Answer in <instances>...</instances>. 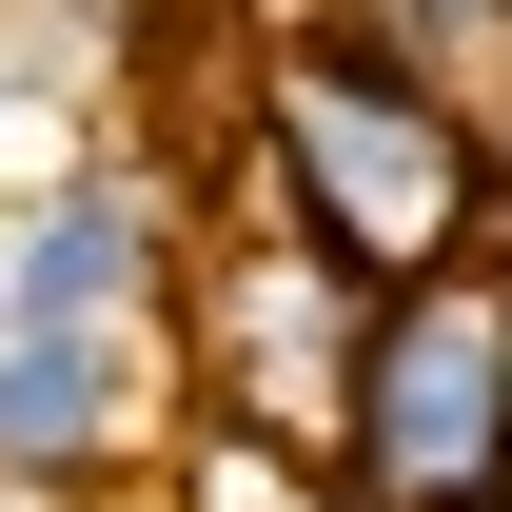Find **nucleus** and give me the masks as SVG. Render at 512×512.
Instances as JSON below:
<instances>
[{
    "label": "nucleus",
    "mask_w": 512,
    "mask_h": 512,
    "mask_svg": "<svg viewBox=\"0 0 512 512\" xmlns=\"http://www.w3.org/2000/svg\"><path fill=\"white\" fill-rule=\"evenodd\" d=\"M256 217L316 256V276L394 296V276H434V256H493L512 119H473L434 60H394L355 0H316V20L256 60Z\"/></svg>",
    "instance_id": "f257e3e1"
},
{
    "label": "nucleus",
    "mask_w": 512,
    "mask_h": 512,
    "mask_svg": "<svg viewBox=\"0 0 512 512\" xmlns=\"http://www.w3.org/2000/svg\"><path fill=\"white\" fill-rule=\"evenodd\" d=\"M316 473L335 512H512V256H434L355 296Z\"/></svg>",
    "instance_id": "f03ea898"
},
{
    "label": "nucleus",
    "mask_w": 512,
    "mask_h": 512,
    "mask_svg": "<svg viewBox=\"0 0 512 512\" xmlns=\"http://www.w3.org/2000/svg\"><path fill=\"white\" fill-rule=\"evenodd\" d=\"M178 414V316H0V473L99 493Z\"/></svg>",
    "instance_id": "7ed1b4c3"
},
{
    "label": "nucleus",
    "mask_w": 512,
    "mask_h": 512,
    "mask_svg": "<svg viewBox=\"0 0 512 512\" xmlns=\"http://www.w3.org/2000/svg\"><path fill=\"white\" fill-rule=\"evenodd\" d=\"M197 217L158 158H60V178L0 217V316H178Z\"/></svg>",
    "instance_id": "20e7f679"
},
{
    "label": "nucleus",
    "mask_w": 512,
    "mask_h": 512,
    "mask_svg": "<svg viewBox=\"0 0 512 512\" xmlns=\"http://www.w3.org/2000/svg\"><path fill=\"white\" fill-rule=\"evenodd\" d=\"M355 20H375L394 60H434L473 119H512V0H355Z\"/></svg>",
    "instance_id": "39448f33"
},
{
    "label": "nucleus",
    "mask_w": 512,
    "mask_h": 512,
    "mask_svg": "<svg viewBox=\"0 0 512 512\" xmlns=\"http://www.w3.org/2000/svg\"><path fill=\"white\" fill-rule=\"evenodd\" d=\"M20 99H40V79H20V40H0V138H20Z\"/></svg>",
    "instance_id": "423d86ee"
},
{
    "label": "nucleus",
    "mask_w": 512,
    "mask_h": 512,
    "mask_svg": "<svg viewBox=\"0 0 512 512\" xmlns=\"http://www.w3.org/2000/svg\"><path fill=\"white\" fill-rule=\"evenodd\" d=\"M0 512H79V493H40V473H0Z\"/></svg>",
    "instance_id": "0eeeda50"
}]
</instances>
